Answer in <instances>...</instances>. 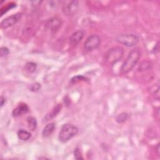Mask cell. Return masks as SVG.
<instances>
[{"label":"cell","mask_w":160,"mask_h":160,"mask_svg":"<svg viewBox=\"0 0 160 160\" xmlns=\"http://www.w3.org/2000/svg\"><path fill=\"white\" fill-rule=\"evenodd\" d=\"M151 67L150 62L149 61H144L139 66V71H145L149 69Z\"/></svg>","instance_id":"19"},{"label":"cell","mask_w":160,"mask_h":160,"mask_svg":"<svg viewBox=\"0 0 160 160\" xmlns=\"http://www.w3.org/2000/svg\"><path fill=\"white\" fill-rule=\"evenodd\" d=\"M86 80V78L83 76H75L73 77L71 80V83H73V84H75V83H76L78 82H80L81 81H85Z\"/></svg>","instance_id":"18"},{"label":"cell","mask_w":160,"mask_h":160,"mask_svg":"<svg viewBox=\"0 0 160 160\" xmlns=\"http://www.w3.org/2000/svg\"><path fill=\"white\" fill-rule=\"evenodd\" d=\"M85 36V32L83 30H78L73 33L70 38V44L72 46L78 45Z\"/></svg>","instance_id":"9"},{"label":"cell","mask_w":160,"mask_h":160,"mask_svg":"<svg viewBox=\"0 0 160 160\" xmlns=\"http://www.w3.org/2000/svg\"><path fill=\"white\" fill-rule=\"evenodd\" d=\"M21 17H22L21 13H17L4 19L1 23L2 29H3V30L7 29L13 26L20 20Z\"/></svg>","instance_id":"7"},{"label":"cell","mask_w":160,"mask_h":160,"mask_svg":"<svg viewBox=\"0 0 160 160\" xmlns=\"http://www.w3.org/2000/svg\"><path fill=\"white\" fill-rule=\"evenodd\" d=\"M100 43V37L98 35H91L86 40L84 44V48L86 51H92L98 48Z\"/></svg>","instance_id":"5"},{"label":"cell","mask_w":160,"mask_h":160,"mask_svg":"<svg viewBox=\"0 0 160 160\" xmlns=\"http://www.w3.org/2000/svg\"><path fill=\"white\" fill-rule=\"evenodd\" d=\"M74 156H75V158L76 159H78V160H80V159H83V158L82 157V155L81 154V152H80V148L78 147L76 148L75 149V151H74Z\"/></svg>","instance_id":"20"},{"label":"cell","mask_w":160,"mask_h":160,"mask_svg":"<svg viewBox=\"0 0 160 160\" xmlns=\"http://www.w3.org/2000/svg\"><path fill=\"white\" fill-rule=\"evenodd\" d=\"M79 4L77 1H72L69 2L67 5H64L63 8V13L67 16H71L75 15L78 10Z\"/></svg>","instance_id":"8"},{"label":"cell","mask_w":160,"mask_h":160,"mask_svg":"<svg viewBox=\"0 0 160 160\" xmlns=\"http://www.w3.org/2000/svg\"><path fill=\"white\" fill-rule=\"evenodd\" d=\"M41 88V85L38 83H33L30 85V90L32 91H37Z\"/></svg>","instance_id":"21"},{"label":"cell","mask_w":160,"mask_h":160,"mask_svg":"<svg viewBox=\"0 0 160 160\" xmlns=\"http://www.w3.org/2000/svg\"><path fill=\"white\" fill-rule=\"evenodd\" d=\"M29 111L28 106L25 103H21L13 111L12 114L15 117L22 116L24 114H26Z\"/></svg>","instance_id":"10"},{"label":"cell","mask_w":160,"mask_h":160,"mask_svg":"<svg viewBox=\"0 0 160 160\" xmlns=\"http://www.w3.org/2000/svg\"><path fill=\"white\" fill-rule=\"evenodd\" d=\"M141 58V51L138 49H134L130 51L126 60L121 68V71L123 74H126L131 71Z\"/></svg>","instance_id":"1"},{"label":"cell","mask_w":160,"mask_h":160,"mask_svg":"<svg viewBox=\"0 0 160 160\" xmlns=\"http://www.w3.org/2000/svg\"><path fill=\"white\" fill-rule=\"evenodd\" d=\"M18 138L22 141H27L32 137V134L25 129H20L17 133Z\"/></svg>","instance_id":"13"},{"label":"cell","mask_w":160,"mask_h":160,"mask_svg":"<svg viewBox=\"0 0 160 160\" xmlns=\"http://www.w3.org/2000/svg\"><path fill=\"white\" fill-rule=\"evenodd\" d=\"M28 128L32 131H35L37 128V121L36 119L32 116H30L27 119Z\"/></svg>","instance_id":"14"},{"label":"cell","mask_w":160,"mask_h":160,"mask_svg":"<svg viewBox=\"0 0 160 160\" xmlns=\"http://www.w3.org/2000/svg\"><path fill=\"white\" fill-rule=\"evenodd\" d=\"M55 129V123H50L47 124L43 129L42 135L45 138L49 137L52 134L54 130Z\"/></svg>","instance_id":"12"},{"label":"cell","mask_w":160,"mask_h":160,"mask_svg":"<svg viewBox=\"0 0 160 160\" xmlns=\"http://www.w3.org/2000/svg\"><path fill=\"white\" fill-rule=\"evenodd\" d=\"M124 55V50L119 46L110 48L106 53V60L111 65H114L121 60Z\"/></svg>","instance_id":"3"},{"label":"cell","mask_w":160,"mask_h":160,"mask_svg":"<svg viewBox=\"0 0 160 160\" xmlns=\"http://www.w3.org/2000/svg\"><path fill=\"white\" fill-rule=\"evenodd\" d=\"M16 7V5L14 3H10L7 6L3 7L1 10V16H3L5 13H7L8 11H9L10 9L14 8Z\"/></svg>","instance_id":"17"},{"label":"cell","mask_w":160,"mask_h":160,"mask_svg":"<svg viewBox=\"0 0 160 160\" xmlns=\"http://www.w3.org/2000/svg\"><path fill=\"white\" fill-rule=\"evenodd\" d=\"M79 129L76 126L71 124H65L62 126L59 133L58 139L61 143H65L75 137Z\"/></svg>","instance_id":"2"},{"label":"cell","mask_w":160,"mask_h":160,"mask_svg":"<svg viewBox=\"0 0 160 160\" xmlns=\"http://www.w3.org/2000/svg\"><path fill=\"white\" fill-rule=\"evenodd\" d=\"M116 41L125 46L132 47L138 43L139 38L134 34H122L116 37Z\"/></svg>","instance_id":"4"},{"label":"cell","mask_w":160,"mask_h":160,"mask_svg":"<svg viewBox=\"0 0 160 160\" xmlns=\"http://www.w3.org/2000/svg\"><path fill=\"white\" fill-rule=\"evenodd\" d=\"M25 69L30 73H34L37 69V65L33 62H28L25 65Z\"/></svg>","instance_id":"15"},{"label":"cell","mask_w":160,"mask_h":160,"mask_svg":"<svg viewBox=\"0 0 160 160\" xmlns=\"http://www.w3.org/2000/svg\"><path fill=\"white\" fill-rule=\"evenodd\" d=\"M61 108H62V105L61 104H58L56 106H55L53 108V109L45 118V121H48L55 118L60 113Z\"/></svg>","instance_id":"11"},{"label":"cell","mask_w":160,"mask_h":160,"mask_svg":"<svg viewBox=\"0 0 160 160\" xmlns=\"http://www.w3.org/2000/svg\"><path fill=\"white\" fill-rule=\"evenodd\" d=\"M10 53L9 49L7 47H2L1 48V56L5 57L7 56Z\"/></svg>","instance_id":"22"},{"label":"cell","mask_w":160,"mask_h":160,"mask_svg":"<svg viewBox=\"0 0 160 160\" xmlns=\"http://www.w3.org/2000/svg\"><path fill=\"white\" fill-rule=\"evenodd\" d=\"M0 101H1V107H3L4 106V104H5V102H6L5 98H4L3 96H1V100H0Z\"/></svg>","instance_id":"23"},{"label":"cell","mask_w":160,"mask_h":160,"mask_svg":"<svg viewBox=\"0 0 160 160\" xmlns=\"http://www.w3.org/2000/svg\"><path fill=\"white\" fill-rule=\"evenodd\" d=\"M129 118V114L126 113H122L119 114L116 118V121L118 123H122L125 122Z\"/></svg>","instance_id":"16"},{"label":"cell","mask_w":160,"mask_h":160,"mask_svg":"<svg viewBox=\"0 0 160 160\" xmlns=\"http://www.w3.org/2000/svg\"><path fill=\"white\" fill-rule=\"evenodd\" d=\"M155 50H156L154 51V53H157V52L159 51V42H158L157 44L155 45Z\"/></svg>","instance_id":"25"},{"label":"cell","mask_w":160,"mask_h":160,"mask_svg":"<svg viewBox=\"0 0 160 160\" xmlns=\"http://www.w3.org/2000/svg\"><path fill=\"white\" fill-rule=\"evenodd\" d=\"M62 20L59 17H53L46 22L45 27L52 33H55L60 30Z\"/></svg>","instance_id":"6"},{"label":"cell","mask_w":160,"mask_h":160,"mask_svg":"<svg viewBox=\"0 0 160 160\" xmlns=\"http://www.w3.org/2000/svg\"><path fill=\"white\" fill-rule=\"evenodd\" d=\"M156 153H157V155L159 156V144L158 143L156 146Z\"/></svg>","instance_id":"24"}]
</instances>
